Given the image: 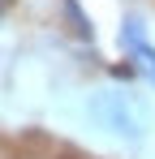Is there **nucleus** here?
Returning a JSON list of instances; mask_svg holds the SVG:
<instances>
[{
    "instance_id": "obj_1",
    "label": "nucleus",
    "mask_w": 155,
    "mask_h": 159,
    "mask_svg": "<svg viewBox=\"0 0 155 159\" xmlns=\"http://www.w3.org/2000/svg\"><path fill=\"white\" fill-rule=\"evenodd\" d=\"M121 43H125V52L134 56V69H142L147 82H155V48H151V39H147V26H142L138 13H125V22H121Z\"/></svg>"
},
{
    "instance_id": "obj_2",
    "label": "nucleus",
    "mask_w": 155,
    "mask_h": 159,
    "mask_svg": "<svg viewBox=\"0 0 155 159\" xmlns=\"http://www.w3.org/2000/svg\"><path fill=\"white\" fill-rule=\"evenodd\" d=\"M91 112H95L112 133H129V138L138 133V120H134V112L125 107V95H103V99L91 103Z\"/></svg>"
},
{
    "instance_id": "obj_3",
    "label": "nucleus",
    "mask_w": 155,
    "mask_h": 159,
    "mask_svg": "<svg viewBox=\"0 0 155 159\" xmlns=\"http://www.w3.org/2000/svg\"><path fill=\"white\" fill-rule=\"evenodd\" d=\"M65 9H69V17H73V26H78V34H82V39H91V34H95V30L86 26V17H82V9H78L73 0H65Z\"/></svg>"
},
{
    "instance_id": "obj_4",
    "label": "nucleus",
    "mask_w": 155,
    "mask_h": 159,
    "mask_svg": "<svg viewBox=\"0 0 155 159\" xmlns=\"http://www.w3.org/2000/svg\"><path fill=\"white\" fill-rule=\"evenodd\" d=\"M4 9H9V0H0V13H4Z\"/></svg>"
}]
</instances>
